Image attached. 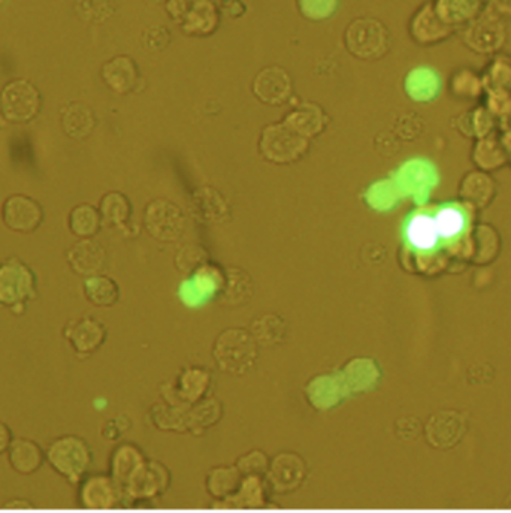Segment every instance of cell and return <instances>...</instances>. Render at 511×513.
<instances>
[{
    "label": "cell",
    "mask_w": 511,
    "mask_h": 513,
    "mask_svg": "<svg viewBox=\"0 0 511 513\" xmlns=\"http://www.w3.org/2000/svg\"><path fill=\"white\" fill-rule=\"evenodd\" d=\"M45 461L68 484L78 485L92 469L93 452L83 437L65 434L51 440L45 449Z\"/></svg>",
    "instance_id": "cell-1"
},
{
    "label": "cell",
    "mask_w": 511,
    "mask_h": 513,
    "mask_svg": "<svg viewBox=\"0 0 511 513\" xmlns=\"http://www.w3.org/2000/svg\"><path fill=\"white\" fill-rule=\"evenodd\" d=\"M38 298V279L35 271L17 256L0 262V307L21 316L27 304Z\"/></svg>",
    "instance_id": "cell-2"
},
{
    "label": "cell",
    "mask_w": 511,
    "mask_h": 513,
    "mask_svg": "<svg viewBox=\"0 0 511 513\" xmlns=\"http://www.w3.org/2000/svg\"><path fill=\"white\" fill-rule=\"evenodd\" d=\"M257 343L250 331L228 328L214 342L213 358L223 373L244 376L256 365Z\"/></svg>",
    "instance_id": "cell-3"
},
{
    "label": "cell",
    "mask_w": 511,
    "mask_h": 513,
    "mask_svg": "<svg viewBox=\"0 0 511 513\" xmlns=\"http://www.w3.org/2000/svg\"><path fill=\"white\" fill-rule=\"evenodd\" d=\"M41 110L42 95L32 81L17 78L6 83L0 90V114L12 125L33 122Z\"/></svg>",
    "instance_id": "cell-4"
},
{
    "label": "cell",
    "mask_w": 511,
    "mask_h": 513,
    "mask_svg": "<svg viewBox=\"0 0 511 513\" xmlns=\"http://www.w3.org/2000/svg\"><path fill=\"white\" fill-rule=\"evenodd\" d=\"M308 147V138L293 131L286 123L266 126L259 143L263 158L281 165L301 161L307 155Z\"/></svg>",
    "instance_id": "cell-5"
},
{
    "label": "cell",
    "mask_w": 511,
    "mask_h": 513,
    "mask_svg": "<svg viewBox=\"0 0 511 513\" xmlns=\"http://www.w3.org/2000/svg\"><path fill=\"white\" fill-rule=\"evenodd\" d=\"M390 33L376 18H358L346 32V45L353 56L362 60H379L390 50Z\"/></svg>",
    "instance_id": "cell-6"
},
{
    "label": "cell",
    "mask_w": 511,
    "mask_h": 513,
    "mask_svg": "<svg viewBox=\"0 0 511 513\" xmlns=\"http://www.w3.org/2000/svg\"><path fill=\"white\" fill-rule=\"evenodd\" d=\"M144 226L148 234L160 243H175L186 231L183 210L169 199H154L145 207Z\"/></svg>",
    "instance_id": "cell-7"
},
{
    "label": "cell",
    "mask_w": 511,
    "mask_h": 513,
    "mask_svg": "<svg viewBox=\"0 0 511 513\" xmlns=\"http://www.w3.org/2000/svg\"><path fill=\"white\" fill-rule=\"evenodd\" d=\"M506 38V24L495 11L479 12L465 24L464 42L474 53H497L506 44Z\"/></svg>",
    "instance_id": "cell-8"
},
{
    "label": "cell",
    "mask_w": 511,
    "mask_h": 513,
    "mask_svg": "<svg viewBox=\"0 0 511 513\" xmlns=\"http://www.w3.org/2000/svg\"><path fill=\"white\" fill-rule=\"evenodd\" d=\"M3 225L18 234H32L38 231L45 219V211L35 198L15 193L3 201L0 208Z\"/></svg>",
    "instance_id": "cell-9"
},
{
    "label": "cell",
    "mask_w": 511,
    "mask_h": 513,
    "mask_svg": "<svg viewBox=\"0 0 511 513\" xmlns=\"http://www.w3.org/2000/svg\"><path fill=\"white\" fill-rule=\"evenodd\" d=\"M77 487L78 503L84 509H114L125 500L122 487L111 475H86Z\"/></svg>",
    "instance_id": "cell-10"
},
{
    "label": "cell",
    "mask_w": 511,
    "mask_h": 513,
    "mask_svg": "<svg viewBox=\"0 0 511 513\" xmlns=\"http://www.w3.org/2000/svg\"><path fill=\"white\" fill-rule=\"evenodd\" d=\"M63 337L78 358L86 359L98 352L108 339L107 327L93 316H84L68 322L63 328Z\"/></svg>",
    "instance_id": "cell-11"
},
{
    "label": "cell",
    "mask_w": 511,
    "mask_h": 513,
    "mask_svg": "<svg viewBox=\"0 0 511 513\" xmlns=\"http://www.w3.org/2000/svg\"><path fill=\"white\" fill-rule=\"evenodd\" d=\"M266 475H268V484L275 493H293L304 484L307 464L298 454L283 452L272 460Z\"/></svg>",
    "instance_id": "cell-12"
},
{
    "label": "cell",
    "mask_w": 511,
    "mask_h": 513,
    "mask_svg": "<svg viewBox=\"0 0 511 513\" xmlns=\"http://www.w3.org/2000/svg\"><path fill=\"white\" fill-rule=\"evenodd\" d=\"M66 262L77 276L87 277L102 274L107 267L108 253L95 238H80L66 250Z\"/></svg>",
    "instance_id": "cell-13"
},
{
    "label": "cell",
    "mask_w": 511,
    "mask_h": 513,
    "mask_svg": "<svg viewBox=\"0 0 511 513\" xmlns=\"http://www.w3.org/2000/svg\"><path fill=\"white\" fill-rule=\"evenodd\" d=\"M169 485V472L159 463L145 461L138 472L123 487L125 500H148L165 493Z\"/></svg>",
    "instance_id": "cell-14"
},
{
    "label": "cell",
    "mask_w": 511,
    "mask_h": 513,
    "mask_svg": "<svg viewBox=\"0 0 511 513\" xmlns=\"http://www.w3.org/2000/svg\"><path fill=\"white\" fill-rule=\"evenodd\" d=\"M498 186L489 172L474 170L462 177L458 187V198L464 207L482 211L497 198Z\"/></svg>",
    "instance_id": "cell-15"
},
{
    "label": "cell",
    "mask_w": 511,
    "mask_h": 513,
    "mask_svg": "<svg viewBox=\"0 0 511 513\" xmlns=\"http://www.w3.org/2000/svg\"><path fill=\"white\" fill-rule=\"evenodd\" d=\"M455 29L456 27L441 20L432 2H426L410 21L411 38L420 45L440 44L449 39Z\"/></svg>",
    "instance_id": "cell-16"
},
{
    "label": "cell",
    "mask_w": 511,
    "mask_h": 513,
    "mask_svg": "<svg viewBox=\"0 0 511 513\" xmlns=\"http://www.w3.org/2000/svg\"><path fill=\"white\" fill-rule=\"evenodd\" d=\"M292 78L278 66L262 69L253 81V93L266 105H283L292 96Z\"/></svg>",
    "instance_id": "cell-17"
},
{
    "label": "cell",
    "mask_w": 511,
    "mask_h": 513,
    "mask_svg": "<svg viewBox=\"0 0 511 513\" xmlns=\"http://www.w3.org/2000/svg\"><path fill=\"white\" fill-rule=\"evenodd\" d=\"M192 211L205 225H222L231 219V207L222 192L211 186H202L192 195Z\"/></svg>",
    "instance_id": "cell-18"
},
{
    "label": "cell",
    "mask_w": 511,
    "mask_h": 513,
    "mask_svg": "<svg viewBox=\"0 0 511 513\" xmlns=\"http://www.w3.org/2000/svg\"><path fill=\"white\" fill-rule=\"evenodd\" d=\"M253 280L250 274L243 268L226 267L223 270L222 285L219 288L216 301L223 307L246 306L252 300Z\"/></svg>",
    "instance_id": "cell-19"
},
{
    "label": "cell",
    "mask_w": 511,
    "mask_h": 513,
    "mask_svg": "<svg viewBox=\"0 0 511 513\" xmlns=\"http://www.w3.org/2000/svg\"><path fill=\"white\" fill-rule=\"evenodd\" d=\"M6 455H8L11 469L23 476L35 475L47 463L45 451L41 445L26 437H17V439L14 437Z\"/></svg>",
    "instance_id": "cell-20"
},
{
    "label": "cell",
    "mask_w": 511,
    "mask_h": 513,
    "mask_svg": "<svg viewBox=\"0 0 511 513\" xmlns=\"http://www.w3.org/2000/svg\"><path fill=\"white\" fill-rule=\"evenodd\" d=\"M509 150L504 146L501 137L497 134L486 135L474 143L471 150V162L477 170L495 172L509 164Z\"/></svg>",
    "instance_id": "cell-21"
},
{
    "label": "cell",
    "mask_w": 511,
    "mask_h": 513,
    "mask_svg": "<svg viewBox=\"0 0 511 513\" xmlns=\"http://www.w3.org/2000/svg\"><path fill=\"white\" fill-rule=\"evenodd\" d=\"M102 80L117 95H128L138 84V66L128 56H117L102 66Z\"/></svg>",
    "instance_id": "cell-22"
},
{
    "label": "cell",
    "mask_w": 511,
    "mask_h": 513,
    "mask_svg": "<svg viewBox=\"0 0 511 513\" xmlns=\"http://www.w3.org/2000/svg\"><path fill=\"white\" fill-rule=\"evenodd\" d=\"M405 240H407L408 246L416 252H434L441 240L434 216L419 213L410 217L405 226Z\"/></svg>",
    "instance_id": "cell-23"
},
{
    "label": "cell",
    "mask_w": 511,
    "mask_h": 513,
    "mask_svg": "<svg viewBox=\"0 0 511 513\" xmlns=\"http://www.w3.org/2000/svg\"><path fill=\"white\" fill-rule=\"evenodd\" d=\"M471 238V258L474 265L492 264L501 253V237L497 229L489 223H480L473 229Z\"/></svg>",
    "instance_id": "cell-24"
},
{
    "label": "cell",
    "mask_w": 511,
    "mask_h": 513,
    "mask_svg": "<svg viewBox=\"0 0 511 513\" xmlns=\"http://www.w3.org/2000/svg\"><path fill=\"white\" fill-rule=\"evenodd\" d=\"M60 119H62L63 131L72 140H86L96 128L95 113L83 102H71L66 105Z\"/></svg>",
    "instance_id": "cell-25"
},
{
    "label": "cell",
    "mask_w": 511,
    "mask_h": 513,
    "mask_svg": "<svg viewBox=\"0 0 511 513\" xmlns=\"http://www.w3.org/2000/svg\"><path fill=\"white\" fill-rule=\"evenodd\" d=\"M249 331L256 340L257 346L272 349L286 340L287 322L277 313L266 312L253 319Z\"/></svg>",
    "instance_id": "cell-26"
},
{
    "label": "cell",
    "mask_w": 511,
    "mask_h": 513,
    "mask_svg": "<svg viewBox=\"0 0 511 513\" xmlns=\"http://www.w3.org/2000/svg\"><path fill=\"white\" fill-rule=\"evenodd\" d=\"M144 454L132 443L117 446L111 454L110 475L116 479L120 487H125L133 475L138 472L139 467L145 463Z\"/></svg>",
    "instance_id": "cell-27"
},
{
    "label": "cell",
    "mask_w": 511,
    "mask_h": 513,
    "mask_svg": "<svg viewBox=\"0 0 511 513\" xmlns=\"http://www.w3.org/2000/svg\"><path fill=\"white\" fill-rule=\"evenodd\" d=\"M284 123L290 126L293 131L301 134L302 137L311 138L317 137L320 132H323V129L328 125V117L319 105L302 104L301 107L287 114Z\"/></svg>",
    "instance_id": "cell-28"
},
{
    "label": "cell",
    "mask_w": 511,
    "mask_h": 513,
    "mask_svg": "<svg viewBox=\"0 0 511 513\" xmlns=\"http://www.w3.org/2000/svg\"><path fill=\"white\" fill-rule=\"evenodd\" d=\"M83 292L86 300L95 307H113L119 303V283L105 274L84 279Z\"/></svg>",
    "instance_id": "cell-29"
},
{
    "label": "cell",
    "mask_w": 511,
    "mask_h": 513,
    "mask_svg": "<svg viewBox=\"0 0 511 513\" xmlns=\"http://www.w3.org/2000/svg\"><path fill=\"white\" fill-rule=\"evenodd\" d=\"M98 208L101 211L104 225L119 229H125L128 226L130 216H132V204L125 193L117 192V190L105 193Z\"/></svg>",
    "instance_id": "cell-30"
},
{
    "label": "cell",
    "mask_w": 511,
    "mask_h": 513,
    "mask_svg": "<svg viewBox=\"0 0 511 513\" xmlns=\"http://www.w3.org/2000/svg\"><path fill=\"white\" fill-rule=\"evenodd\" d=\"M211 383V374L202 368H189L183 371L178 379L177 388H175V397L183 404L198 403L205 397Z\"/></svg>",
    "instance_id": "cell-31"
},
{
    "label": "cell",
    "mask_w": 511,
    "mask_h": 513,
    "mask_svg": "<svg viewBox=\"0 0 511 513\" xmlns=\"http://www.w3.org/2000/svg\"><path fill=\"white\" fill-rule=\"evenodd\" d=\"M101 211L92 204H80L72 208L68 217L69 231L77 238H95L101 231Z\"/></svg>",
    "instance_id": "cell-32"
},
{
    "label": "cell",
    "mask_w": 511,
    "mask_h": 513,
    "mask_svg": "<svg viewBox=\"0 0 511 513\" xmlns=\"http://www.w3.org/2000/svg\"><path fill=\"white\" fill-rule=\"evenodd\" d=\"M482 0H435L434 8L441 20L458 27L473 20L480 12Z\"/></svg>",
    "instance_id": "cell-33"
},
{
    "label": "cell",
    "mask_w": 511,
    "mask_h": 513,
    "mask_svg": "<svg viewBox=\"0 0 511 513\" xmlns=\"http://www.w3.org/2000/svg\"><path fill=\"white\" fill-rule=\"evenodd\" d=\"M243 482V475L237 467H216L207 476V490L214 499H231Z\"/></svg>",
    "instance_id": "cell-34"
},
{
    "label": "cell",
    "mask_w": 511,
    "mask_h": 513,
    "mask_svg": "<svg viewBox=\"0 0 511 513\" xmlns=\"http://www.w3.org/2000/svg\"><path fill=\"white\" fill-rule=\"evenodd\" d=\"M456 129L464 137H474L476 140L494 134L495 116L488 107H476L470 113L458 117Z\"/></svg>",
    "instance_id": "cell-35"
},
{
    "label": "cell",
    "mask_w": 511,
    "mask_h": 513,
    "mask_svg": "<svg viewBox=\"0 0 511 513\" xmlns=\"http://www.w3.org/2000/svg\"><path fill=\"white\" fill-rule=\"evenodd\" d=\"M266 488L262 476H244L237 493L225 500V503L238 508H260L266 502Z\"/></svg>",
    "instance_id": "cell-36"
},
{
    "label": "cell",
    "mask_w": 511,
    "mask_h": 513,
    "mask_svg": "<svg viewBox=\"0 0 511 513\" xmlns=\"http://www.w3.org/2000/svg\"><path fill=\"white\" fill-rule=\"evenodd\" d=\"M434 219L441 240H456L464 234L465 228H467V216H465L464 210L455 205L441 207Z\"/></svg>",
    "instance_id": "cell-37"
},
{
    "label": "cell",
    "mask_w": 511,
    "mask_h": 513,
    "mask_svg": "<svg viewBox=\"0 0 511 513\" xmlns=\"http://www.w3.org/2000/svg\"><path fill=\"white\" fill-rule=\"evenodd\" d=\"M450 93L458 99H479L485 93V81L476 71L462 68L450 78Z\"/></svg>",
    "instance_id": "cell-38"
},
{
    "label": "cell",
    "mask_w": 511,
    "mask_h": 513,
    "mask_svg": "<svg viewBox=\"0 0 511 513\" xmlns=\"http://www.w3.org/2000/svg\"><path fill=\"white\" fill-rule=\"evenodd\" d=\"M222 419V403L207 400L187 412V430L202 434Z\"/></svg>",
    "instance_id": "cell-39"
},
{
    "label": "cell",
    "mask_w": 511,
    "mask_h": 513,
    "mask_svg": "<svg viewBox=\"0 0 511 513\" xmlns=\"http://www.w3.org/2000/svg\"><path fill=\"white\" fill-rule=\"evenodd\" d=\"M210 262V253L199 244H186L178 250L174 258L175 268L184 276H195Z\"/></svg>",
    "instance_id": "cell-40"
},
{
    "label": "cell",
    "mask_w": 511,
    "mask_h": 513,
    "mask_svg": "<svg viewBox=\"0 0 511 513\" xmlns=\"http://www.w3.org/2000/svg\"><path fill=\"white\" fill-rule=\"evenodd\" d=\"M483 81H485L486 87H491V90L501 89V90H510L511 89V59L509 56H504V54H500V56L495 57L492 60L491 65L488 66V72H486L485 77H483Z\"/></svg>",
    "instance_id": "cell-41"
},
{
    "label": "cell",
    "mask_w": 511,
    "mask_h": 513,
    "mask_svg": "<svg viewBox=\"0 0 511 513\" xmlns=\"http://www.w3.org/2000/svg\"><path fill=\"white\" fill-rule=\"evenodd\" d=\"M237 469L240 470L243 478L244 476H262L268 473L269 460L265 452L256 449L237 461Z\"/></svg>",
    "instance_id": "cell-42"
},
{
    "label": "cell",
    "mask_w": 511,
    "mask_h": 513,
    "mask_svg": "<svg viewBox=\"0 0 511 513\" xmlns=\"http://www.w3.org/2000/svg\"><path fill=\"white\" fill-rule=\"evenodd\" d=\"M338 0H299L301 12L311 20H325L337 9Z\"/></svg>",
    "instance_id": "cell-43"
},
{
    "label": "cell",
    "mask_w": 511,
    "mask_h": 513,
    "mask_svg": "<svg viewBox=\"0 0 511 513\" xmlns=\"http://www.w3.org/2000/svg\"><path fill=\"white\" fill-rule=\"evenodd\" d=\"M396 135L404 140H416L423 131V122L416 114H402L395 125Z\"/></svg>",
    "instance_id": "cell-44"
},
{
    "label": "cell",
    "mask_w": 511,
    "mask_h": 513,
    "mask_svg": "<svg viewBox=\"0 0 511 513\" xmlns=\"http://www.w3.org/2000/svg\"><path fill=\"white\" fill-rule=\"evenodd\" d=\"M180 409L181 407L172 406V410H168V412H166V416L172 415V418H178V416H181V418H183V416H187V413L186 415H184L183 410ZM166 422H168V419H163V421L160 422L159 427L165 428ZM169 428H172V430H183V428L184 430H187V422L184 421V419H177V421H175L174 424L169 425Z\"/></svg>",
    "instance_id": "cell-45"
},
{
    "label": "cell",
    "mask_w": 511,
    "mask_h": 513,
    "mask_svg": "<svg viewBox=\"0 0 511 513\" xmlns=\"http://www.w3.org/2000/svg\"><path fill=\"white\" fill-rule=\"evenodd\" d=\"M12 440H14V434H12L11 428L5 422L0 421V455H5L8 452Z\"/></svg>",
    "instance_id": "cell-46"
},
{
    "label": "cell",
    "mask_w": 511,
    "mask_h": 513,
    "mask_svg": "<svg viewBox=\"0 0 511 513\" xmlns=\"http://www.w3.org/2000/svg\"><path fill=\"white\" fill-rule=\"evenodd\" d=\"M6 508L8 509H33L35 506L32 505V502H27V500H9L6 502Z\"/></svg>",
    "instance_id": "cell-47"
},
{
    "label": "cell",
    "mask_w": 511,
    "mask_h": 513,
    "mask_svg": "<svg viewBox=\"0 0 511 513\" xmlns=\"http://www.w3.org/2000/svg\"><path fill=\"white\" fill-rule=\"evenodd\" d=\"M509 164H511V153H510V159H509Z\"/></svg>",
    "instance_id": "cell-48"
}]
</instances>
